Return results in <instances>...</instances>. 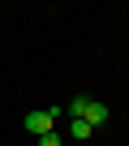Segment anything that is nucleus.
I'll list each match as a JSON object with an SVG mask.
<instances>
[{"label": "nucleus", "mask_w": 129, "mask_h": 146, "mask_svg": "<svg viewBox=\"0 0 129 146\" xmlns=\"http://www.w3.org/2000/svg\"><path fill=\"white\" fill-rule=\"evenodd\" d=\"M69 133H73V137H78V142H82V137H90V133H95V129H90V125H86V120H73V125H69Z\"/></svg>", "instance_id": "obj_4"}, {"label": "nucleus", "mask_w": 129, "mask_h": 146, "mask_svg": "<svg viewBox=\"0 0 129 146\" xmlns=\"http://www.w3.org/2000/svg\"><path fill=\"white\" fill-rule=\"evenodd\" d=\"M56 116H60L56 108H52V112H30V116H26V129H30L35 137H43V133H52V120H56Z\"/></svg>", "instance_id": "obj_1"}, {"label": "nucleus", "mask_w": 129, "mask_h": 146, "mask_svg": "<svg viewBox=\"0 0 129 146\" xmlns=\"http://www.w3.org/2000/svg\"><path fill=\"white\" fill-rule=\"evenodd\" d=\"M39 146H60V137H56V133H43V137H39Z\"/></svg>", "instance_id": "obj_5"}, {"label": "nucleus", "mask_w": 129, "mask_h": 146, "mask_svg": "<svg viewBox=\"0 0 129 146\" xmlns=\"http://www.w3.org/2000/svg\"><path fill=\"white\" fill-rule=\"evenodd\" d=\"M86 108H90V99H86V95L69 99V116H73V120H82V116H86Z\"/></svg>", "instance_id": "obj_3"}, {"label": "nucleus", "mask_w": 129, "mask_h": 146, "mask_svg": "<svg viewBox=\"0 0 129 146\" xmlns=\"http://www.w3.org/2000/svg\"><path fill=\"white\" fill-rule=\"evenodd\" d=\"M108 116H112V112H108V103H99V99H90V108H86V116H82V120H86L90 129H99V125H103Z\"/></svg>", "instance_id": "obj_2"}]
</instances>
